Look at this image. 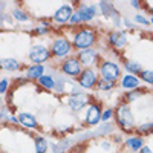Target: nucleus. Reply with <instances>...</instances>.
<instances>
[{"label":"nucleus","mask_w":153,"mask_h":153,"mask_svg":"<svg viewBox=\"0 0 153 153\" xmlns=\"http://www.w3.org/2000/svg\"><path fill=\"white\" fill-rule=\"evenodd\" d=\"M126 69L132 75H136V74L143 72V66L139 65V63H136V61H126Z\"/></svg>","instance_id":"obj_20"},{"label":"nucleus","mask_w":153,"mask_h":153,"mask_svg":"<svg viewBox=\"0 0 153 153\" xmlns=\"http://www.w3.org/2000/svg\"><path fill=\"white\" fill-rule=\"evenodd\" d=\"M2 69H5V71H17V69H20V65L14 58H3L2 60Z\"/></svg>","instance_id":"obj_18"},{"label":"nucleus","mask_w":153,"mask_h":153,"mask_svg":"<svg viewBox=\"0 0 153 153\" xmlns=\"http://www.w3.org/2000/svg\"><path fill=\"white\" fill-rule=\"evenodd\" d=\"M126 146L129 147V149H132V150H141L143 147H144V139L141 138V136H132V138H129L126 141Z\"/></svg>","instance_id":"obj_17"},{"label":"nucleus","mask_w":153,"mask_h":153,"mask_svg":"<svg viewBox=\"0 0 153 153\" xmlns=\"http://www.w3.org/2000/svg\"><path fill=\"white\" fill-rule=\"evenodd\" d=\"M139 75H141V80H143V81H146V83H149V84H153V71L146 69V71H143Z\"/></svg>","instance_id":"obj_25"},{"label":"nucleus","mask_w":153,"mask_h":153,"mask_svg":"<svg viewBox=\"0 0 153 153\" xmlns=\"http://www.w3.org/2000/svg\"><path fill=\"white\" fill-rule=\"evenodd\" d=\"M87 103H89V97H87V95H84V94L72 95V97H69V98H68V106H69L72 110H75V112L81 110Z\"/></svg>","instance_id":"obj_9"},{"label":"nucleus","mask_w":153,"mask_h":153,"mask_svg":"<svg viewBox=\"0 0 153 153\" xmlns=\"http://www.w3.org/2000/svg\"><path fill=\"white\" fill-rule=\"evenodd\" d=\"M19 121L28 129H35L37 127V120L32 113H20L19 115Z\"/></svg>","instance_id":"obj_15"},{"label":"nucleus","mask_w":153,"mask_h":153,"mask_svg":"<svg viewBox=\"0 0 153 153\" xmlns=\"http://www.w3.org/2000/svg\"><path fill=\"white\" fill-rule=\"evenodd\" d=\"M101 107L95 103H92L91 106L87 107V113H86V123L91 124V126H95L101 121Z\"/></svg>","instance_id":"obj_10"},{"label":"nucleus","mask_w":153,"mask_h":153,"mask_svg":"<svg viewBox=\"0 0 153 153\" xmlns=\"http://www.w3.org/2000/svg\"><path fill=\"white\" fill-rule=\"evenodd\" d=\"M138 132L141 135H147L150 132H153V123H144L138 126Z\"/></svg>","instance_id":"obj_24"},{"label":"nucleus","mask_w":153,"mask_h":153,"mask_svg":"<svg viewBox=\"0 0 153 153\" xmlns=\"http://www.w3.org/2000/svg\"><path fill=\"white\" fill-rule=\"evenodd\" d=\"M138 152H139V153H152V150H150L149 147H143L141 150H138Z\"/></svg>","instance_id":"obj_33"},{"label":"nucleus","mask_w":153,"mask_h":153,"mask_svg":"<svg viewBox=\"0 0 153 153\" xmlns=\"http://www.w3.org/2000/svg\"><path fill=\"white\" fill-rule=\"evenodd\" d=\"M69 23H72V25H76V23H80V19H78V16H76L75 12H74V16L71 17V22H69Z\"/></svg>","instance_id":"obj_32"},{"label":"nucleus","mask_w":153,"mask_h":153,"mask_svg":"<svg viewBox=\"0 0 153 153\" xmlns=\"http://www.w3.org/2000/svg\"><path fill=\"white\" fill-rule=\"evenodd\" d=\"M98 83V75L94 69H84L78 75V84L84 89H92Z\"/></svg>","instance_id":"obj_6"},{"label":"nucleus","mask_w":153,"mask_h":153,"mask_svg":"<svg viewBox=\"0 0 153 153\" xmlns=\"http://www.w3.org/2000/svg\"><path fill=\"white\" fill-rule=\"evenodd\" d=\"M72 43L68 40V38H55L52 46H51V54H52L54 57H58V58H65L71 54V51H72Z\"/></svg>","instance_id":"obj_3"},{"label":"nucleus","mask_w":153,"mask_h":153,"mask_svg":"<svg viewBox=\"0 0 153 153\" xmlns=\"http://www.w3.org/2000/svg\"><path fill=\"white\" fill-rule=\"evenodd\" d=\"M139 83H141V80L138 78L136 75H132V74H127L126 76H123V80H121V86L124 89H136L139 86Z\"/></svg>","instance_id":"obj_14"},{"label":"nucleus","mask_w":153,"mask_h":153,"mask_svg":"<svg viewBox=\"0 0 153 153\" xmlns=\"http://www.w3.org/2000/svg\"><path fill=\"white\" fill-rule=\"evenodd\" d=\"M109 43L110 46H113L115 49H123L127 43V37L123 31H113L109 35Z\"/></svg>","instance_id":"obj_12"},{"label":"nucleus","mask_w":153,"mask_h":153,"mask_svg":"<svg viewBox=\"0 0 153 153\" xmlns=\"http://www.w3.org/2000/svg\"><path fill=\"white\" fill-rule=\"evenodd\" d=\"M95 42H97V34L94 29H89V28H83L74 35V48L80 51L91 49L95 45Z\"/></svg>","instance_id":"obj_1"},{"label":"nucleus","mask_w":153,"mask_h":153,"mask_svg":"<svg viewBox=\"0 0 153 153\" xmlns=\"http://www.w3.org/2000/svg\"><path fill=\"white\" fill-rule=\"evenodd\" d=\"M75 14L78 16L80 22H89V20H92L95 17L97 8L95 6H89V5H81L78 9H76Z\"/></svg>","instance_id":"obj_13"},{"label":"nucleus","mask_w":153,"mask_h":153,"mask_svg":"<svg viewBox=\"0 0 153 153\" xmlns=\"http://www.w3.org/2000/svg\"><path fill=\"white\" fill-rule=\"evenodd\" d=\"M38 83H40V86L45 87V89H54V87H55L54 78H52V76H49V75L40 76V78H38Z\"/></svg>","instance_id":"obj_21"},{"label":"nucleus","mask_w":153,"mask_h":153,"mask_svg":"<svg viewBox=\"0 0 153 153\" xmlns=\"http://www.w3.org/2000/svg\"><path fill=\"white\" fill-rule=\"evenodd\" d=\"M48 150V141L43 136H37L35 138V153H46Z\"/></svg>","instance_id":"obj_19"},{"label":"nucleus","mask_w":153,"mask_h":153,"mask_svg":"<svg viewBox=\"0 0 153 153\" xmlns=\"http://www.w3.org/2000/svg\"><path fill=\"white\" fill-rule=\"evenodd\" d=\"M12 16H14V19H17L20 22H28V16L25 14L22 9H19V8H16L14 11H12Z\"/></svg>","instance_id":"obj_26"},{"label":"nucleus","mask_w":153,"mask_h":153,"mask_svg":"<svg viewBox=\"0 0 153 153\" xmlns=\"http://www.w3.org/2000/svg\"><path fill=\"white\" fill-rule=\"evenodd\" d=\"M6 89H8V78H3L2 83H0V94L5 95L6 94Z\"/></svg>","instance_id":"obj_29"},{"label":"nucleus","mask_w":153,"mask_h":153,"mask_svg":"<svg viewBox=\"0 0 153 153\" xmlns=\"http://www.w3.org/2000/svg\"><path fill=\"white\" fill-rule=\"evenodd\" d=\"M26 75H28V78H31V80H38L40 76L45 75V68H43V65H34V66L28 68Z\"/></svg>","instance_id":"obj_16"},{"label":"nucleus","mask_w":153,"mask_h":153,"mask_svg":"<svg viewBox=\"0 0 153 153\" xmlns=\"http://www.w3.org/2000/svg\"><path fill=\"white\" fill-rule=\"evenodd\" d=\"M29 58L31 61H34L35 65H42V63L48 61L51 58V51L42 45H37V46H32L31 51H29Z\"/></svg>","instance_id":"obj_5"},{"label":"nucleus","mask_w":153,"mask_h":153,"mask_svg":"<svg viewBox=\"0 0 153 153\" xmlns=\"http://www.w3.org/2000/svg\"><path fill=\"white\" fill-rule=\"evenodd\" d=\"M78 60L81 61V65H84V66H94L95 63L98 61V52L94 51L92 48L86 49V51H80Z\"/></svg>","instance_id":"obj_11"},{"label":"nucleus","mask_w":153,"mask_h":153,"mask_svg":"<svg viewBox=\"0 0 153 153\" xmlns=\"http://www.w3.org/2000/svg\"><path fill=\"white\" fill-rule=\"evenodd\" d=\"M113 86H115V83L107 81V80H104V78L98 80V83H97V87L100 89V91H110V89H112Z\"/></svg>","instance_id":"obj_23"},{"label":"nucleus","mask_w":153,"mask_h":153,"mask_svg":"<svg viewBox=\"0 0 153 153\" xmlns=\"http://www.w3.org/2000/svg\"><path fill=\"white\" fill-rule=\"evenodd\" d=\"M100 74L104 80L117 83V80L120 78V68H118L117 63L104 61V63H101V66H100Z\"/></svg>","instance_id":"obj_4"},{"label":"nucleus","mask_w":153,"mask_h":153,"mask_svg":"<svg viewBox=\"0 0 153 153\" xmlns=\"http://www.w3.org/2000/svg\"><path fill=\"white\" fill-rule=\"evenodd\" d=\"M150 23H152V25H153V17H152V19H150Z\"/></svg>","instance_id":"obj_35"},{"label":"nucleus","mask_w":153,"mask_h":153,"mask_svg":"<svg viewBox=\"0 0 153 153\" xmlns=\"http://www.w3.org/2000/svg\"><path fill=\"white\" fill-rule=\"evenodd\" d=\"M35 31H37V34H46V32H48V25H45V26H40V28H37Z\"/></svg>","instance_id":"obj_31"},{"label":"nucleus","mask_w":153,"mask_h":153,"mask_svg":"<svg viewBox=\"0 0 153 153\" xmlns=\"http://www.w3.org/2000/svg\"><path fill=\"white\" fill-rule=\"evenodd\" d=\"M61 71L69 76H76L83 72V65L78 58H68V60L63 61Z\"/></svg>","instance_id":"obj_7"},{"label":"nucleus","mask_w":153,"mask_h":153,"mask_svg":"<svg viewBox=\"0 0 153 153\" xmlns=\"http://www.w3.org/2000/svg\"><path fill=\"white\" fill-rule=\"evenodd\" d=\"M117 123L124 132H130L135 127V118L130 107L127 104H120L117 109Z\"/></svg>","instance_id":"obj_2"},{"label":"nucleus","mask_w":153,"mask_h":153,"mask_svg":"<svg viewBox=\"0 0 153 153\" xmlns=\"http://www.w3.org/2000/svg\"><path fill=\"white\" fill-rule=\"evenodd\" d=\"M133 8H139V5H141V2H138V0H135V2H132Z\"/></svg>","instance_id":"obj_34"},{"label":"nucleus","mask_w":153,"mask_h":153,"mask_svg":"<svg viewBox=\"0 0 153 153\" xmlns=\"http://www.w3.org/2000/svg\"><path fill=\"white\" fill-rule=\"evenodd\" d=\"M72 16H74V9H72V6H71V5H63V6H60V8L55 11L54 20H55L57 23L63 25V23L71 22V17H72Z\"/></svg>","instance_id":"obj_8"},{"label":"nucleus","mask_w":153,"mask_h":153,"mask_svg":"<svg viewBox=\"0 0 153 153\" xmlns=\"http://www.w3.org/2000/svg\"><path fill=\"white\" fill-rule=\"evenodd\" d=\"M100 6H101V11H103V14H106V16H109V14L117 16V11H115V8L112 6V3H109V2H101Z\"/></svg>","instance_id":"obj_22"},{"label":"nucleus","mask_w":153,"mask_h":153,"mask_svg":"<svg viewBox=\"0 0 153 153\" xmlns=\"http://www.w3.org/2000/svg\"><path fill=\"white\" fill-rule=\"evenodd\" d=\"M138 97H141V91H133V92L127 94V100H129V101H135Z\"/></svg>","instance_id":"obj_28"},{"label":"nucleus","mask_w":153,"mask_h":153,"mask_svg":"<svg viewBox=\"0 0 153 153\" xmlns=\"http://www.w3.org/2000/svg\"><path fill=\"white\" fill-rule=\"evenodd\" d=\"M135 20H136V23H143L144 26H147V25H150V20H147L146 17H143V16H139V14H138V16L135 17Z\"/></svg>","instance_id":"obj_30"},{"label":"nucleus","mask_w":153,"mask_h":153,"mask_svg":"<svg viewBox=\"0 0 153 153\" xmlns=\"http://www.w3.org/2000/svg\"><path fill=\"white\" fill-rule=\"evenodd\" d=\"M113 115V109H106L103 113H101V121H109Z\"/></svg>","instance_id":"obj_27"}]
</instances>
